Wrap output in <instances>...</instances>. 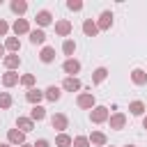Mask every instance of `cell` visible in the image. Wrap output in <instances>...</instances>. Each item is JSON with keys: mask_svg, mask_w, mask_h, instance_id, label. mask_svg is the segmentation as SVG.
Segmentation results:
<instances>
[{"mask_svg": "<svg viewBox=\"0 0 147 147\" xmlns=\"http://www.w3.org/2000/svg\"><path fill=\"white\" fill-rule=\"evenodd\" d=\"M108 117H110V113H108L106 106H94L90 110V122L92 124H103V122H108Z\"/></svg>", "mask_w": 147, "mask_h": 147, "instance_id": "6da1fadb", "label": "cell"}, {"mask_svg": "<svg viewBox=\"0 0 147 147\" xmlns=\"http://www.w3.org/2000/svg\"><path fill=\"white\" fill-rule=\"evenodd\" d=\"M76 106L83 108V110H92V108L96 106V99H94L92 92H80V94L76 96Z\"/></svg>", "mask_w": 147, "mask_h": 147, "instance_id": "7a4b0ae2", "label": "cell"}, {"mask_svg": "<svg viewBox=\"0 0 147 147\" xmlns=\"http://www.w3.org/2000/svg\"><path fill=\"white\" fill-rule=\"evenodd\" d=\"M51 126H53L57 133H64V131L69 129V117H67L64 113H55V115L51 117Z\"/></svg>", "mask_w": 147, "mask_h": 147, "instance_id": "3957f363", "label": "cell"}, {"mask_svg": "<svg viewBox=\"0 0 147 147\" xmlns=\"http://www.w3.org/2000/svg\"><path fill=\"white\" fill-rule=\"evenodd\" d=\"M71 30H74V25H71L69 18H60V21H55V34H57V37H69Z\"/></svg>", "mask_w": 147, "mask_h": 147, "instance_id": "277c9868", "label": "cell"}, {"mask_svg": "<svg viewBox=\"0 0 147 147\" xmlns=\"http://www.w3.org/2000/svg\"><path fill=\"white\" fill-rule=\"evenodd\" d=\"M108 124H110L113 131H122V129L126 126V115H124V113H113V115L108 117Z\"/></svg>", "mask_w": 147, "mask_h": 147, "instance_id": "5b68a950", "label": "cell"}, {"mask_svg": "<svg viewBox=\"0 0 147 147\" xmlns=\"http://www.w3.org/2000/svg\"><path fill=\"white\" fill-rule=\"evenodd\" d=\"M2 64L7 67V71H16L21 67V55L18 53H9V55L2 57Z\"/></svg>", "mask_w": 147, "mask_h": 147, "instance_id": "8992f818", "label": "cell"}, {"mask_svg": "<svg viewBox=\"0 0 147 147\" xmlns=\"http://www.w3.org/2000/svg\"><path fill=\"white\" fill-rule=\"evenodd\" d=\"M41 99H44V90H39V87H30V90L25 92V101L32 103V106H39Z\"/></svg>", "mask_w": 147, "mask_h": 147, "instance_id": "52a82bcc", "label": "cell"}, {"mask_svg": "<svg viewBox=\"0 0 147 147\" xmlns=\"http://www.w3.org/2000/svg\"><path fill=\"white\" fill-rule=\"evenodd\" d=\"M34 21H37V25L44 30L46 25H51V23H53V14H51L48 9H39V11H37V16H34Z\"/></svg>", "mask_w": 147, "mask_h": 147, "instance_id": "ba28073f", "label": "cell"}, {"mask_svg": "<svg viewBox=\"0 0 147 147\" xmlns=\"http://www.w3.org/2000/svg\"><path fill=\"white\" fill-rule=\"evenodd\" d=\"M96 28H99V32L110 30V28H113V11H101V16H99V21H96Z\"/></svg>", "mask_w": 147, "mask_h": 147, "instance_id": "9c48e42d", "label": "cell"}, {"mask_svg": "<svg viewBox=\"0 0 147 147\" xmlns=\"http://www.w3.org/2000/svg\"><path fill=\"white\" fill-rule=\"evenodd\" d=\"M11 30H14L16 37H21V34H30V23H28V18H16L14 25H11Z\"/></svg>", "mask_w": 147, "mask_h": 147, "instance_id": "30bf717a", "label": "cell"}, {"mask_svg": "<svg viewBox=\"0 0 147 147\" xmlns=\"http://www.w3.org/2000/svg\"><path fill=\"white\" fill-rule=\"evenodd\" d=\"M62 71H64V74H69V76H76V74L80 71V62H78L76 57H67V60H64V64H62Z\"/></svg>", "mask_w": 147, "mask_h": 147, "instance_id": "8fae6325", "label": "cell"}, {"mask_svg": "<svg viewBox=\"0 0 147 147\" xmlns=\"http://www.w3.org/2000/svg\"><path fill=\"white\" fill-rule=\"evenodd\" d=\"M80 87H83V83H80L76 76H67V78L62 80V90H64V92H78Z\"/></svg>", "mask_w": 147, "mask_h": 147, "instance_id": "7c38bea8", "label": "cell"}, {"mask_svg": "<svg viewBox=\"0 0 147 147\" xmlns=\"http://www.w3.org/2000/svg\"><path fill=\"white\" fill-rule=\"evenodd\" d=\"M7 142H9V145H18V147H21V145L25 142V133H21L18 129H9V131H7Z\"/></svg>", "mask_w": 147, "mask_h": 147, "instance_id": "4fadbf2b", "label": "cell"}, {"mask_svg": "<svg viewBox=\"0 0 147 147\" xmlns=\"http://www.w3.org/2000/svg\"><path fill=\"white\" fill-rule=\"evenodd\" d=\"M87 140H90V145H94V147H106V145H108V138H106V133H101V131H92V133L87 136Z\"/></svg>", "mask_w": 147, "mask_h": 147, "instance_id": "5bb4252c", "label": "cell"}, {"mask_svg": "<svg viewBox=\"0 0 147 147\" xmlns=\"http://www.w3.org/2000/svg\"><path fill=\"white\" fill-rule=\"evenodd\" d=\"M60 96H62V90L57 87V85H48L46 90H44V99H48V101H60Z\"/></svg>", "mask_w": 147, "mask_h": 147, "instance_id": "9a60e30c", "label": "cell"}, {"mask_svg": "<svg viewBox=\"0 0 147 147\" xmlns=\"http://www.w3.org/2000/svg\"><path fill=\"white\" fill-rule=\"evenodd\" d=\"M131 83L138 85V87L140 85H147V71L145 69H133L131 71Z\"/></svg>", "mask_w": 147, "mask_h": 147, "instance_id": "2e32d148", "label": "cell"}, {"mask_svg": "<svg viewBox=\"0 0 147 147\" xmlns=\"http://www.w3.org/2000/svg\"><path fill=\"white\" fill-rule=\"evenodd\" d=\"M83 32H85V37H96V34H99L96 21H92V18H85V21H83Z\"/></svg>", "mask_w": 147, "mask_h": 147, "instance_id": "e0dca14e", "label": "cell"}, {"mask_svg": "<svg viewBox=\"0 0 147 147\" xmlns=\"http://www.w3.org/2000/svg\"><path fill=\"white\" fill-rule=\"evenodd\" d=\"M39 60H41L44 64L55 62V48H53V46H44V48H41V53H39Z\"/></svg>", "mask_w": 147, "mask_h": 147, "instance_id": "ac0fdd59", "label": "cell"}, {"mask_svg": "<svg viewBox=\"0 0 147 147\" xmlns=\"http://www.w3.org/2000/svg\"><path fill=\"white\" fill-rule=\"evenodd\" d=\"M18 80H21V76L16 71H5L2 74V85L5 87H14V85H18Z\"/></svg>", "mask_w": 147, "mask_h": 147, "instance_id": "d6986e66", "label": "cell"}, {"mask_svg": "<svg viewBox=\"0 0 147 147\" xmlns=\"http://www.w3.org/2000/svg\"><path fill=\"white\" fill-rule=\"evenodd\" d=\"M16 129H18L21 133H30V131L34 129V122H32L30 117H18V119H16Z\"/></svg>", "mask_w": 147, "mask_h": 147, "instance_id": "ffe728a7", "label": "cell"}, {"mask_svg": "<svg viewBox=\"0 0 147 147\" xmlns=\"http://www.w3.org/2000/svg\"><path fill=\"white\" fill-rule=\"evenodd\" d=\"M9 9H11L16 16H23V14L28 11V2H25V0H11V2H9Z\"/></svg>", "mask_w": 147, "mask_h": 147, "instance_id": "44dd1931", "label": "cell"}, {"mask_svg": "<svg viewBox=\"0 0 147 147\" xmlns=\"http://www.w3.org/2000/svg\"><path fill=\"white\" fill-rule=\"evenodd\" d=\"M46 41V32L41 30V28H37V30H30V44H34V46H41Z\"/></svg>", "mask_w": 147, "mask_h": 147, "instance_id": "7402d4cb", "label": "cell"}, {"mask_svg": "<svg viewBox=\"0 0 147 147\" xmlns=\"http://www.w3.org/2000/svg\"><path fill=\"white\" fill-rule=\"evenodd\" d=\"M106 78H108V69H106V67H96V69L92 71V83H94V85H101Z\"/></svg>", "mask_w": 147, "mask_h": 147, "instance_id": "603a6c76", "label": "cell"}, {"mask_svg": "<svg viewBox=\"0 0 147 147\" xmlns=\"http://www.w3.org/2000/svg\"><path fill=\"white\" fill-rule=\"evenodd\" d=\"M5 51L18 53V51H21V39H18V37H7V39H5Z\"/></svg>", "mask_w": 147, "mask_h": 147, "instance_id": "cb8c5ba5", "label": "cell"}, {"mask_svg": "<svg viewBox=\"0 0 147 147\" xmlns=\"http://www.w3.org/2000/svg\"><path fill=\"white\" fill-rule=\"evenodd\" d=\"M145 110H147V108H145V103H142V101H131V103H129V113H131V115H136V117H142V115H145Z\"/></svg>", "mask_w": 147, "mask_h": 147, "instance_id": "d4e9b609", "label": "cell"}, {"mask_svg": "<svg viewBox=\"0 0 147 147\" xmlns=\"http://www.w3.org/2000/svg\"><path fill=\"white\" fill-rule=\"evenodd\" d=\"M30 119H32V122H41V119H46V108H44V106H32V110H30Z\"/></svg>", "mask_w": 147, "mask_h": 147, "instance_id": "484cf974", "label": "cell"}, {"mask_svg": "<svg viewBox=\"0 0 147 147\" xmlns=\"http://www.w3.org/2000/svg\"><path fill=\"white\" fill-rule=\"evenodd\" d=\"M71 142H74V138L69 133H57L55 136V147H71Z\"/></svg>", "mask_w": 147, "mask_h": 147, "instance_id": "4316f807", "label": "cell"}, {"mask_svg": "<svg viewBox=\"0 0 147 147\" xmlns=\"http://www.w3.org/2000/svg\"><path fill=\"white\" fill-rule=\"evenodd\" d=\"M62 53L69 55V57H74V53H76V41H74V39H64V41H62Z\"/></svg>", "mask_w": 147, "mask_h": 147, "instance_id": "83f0119b", "label": "cell"}, {"mask_svg": "<svg viewBox=\"0 0 147 147\" xmlns=\"http://www.w3.org/2000/svg\"><path fill=\"white\" fill-rule=\"evenodd\" d=\"M11 103H14L11 94H9V92H0V110H7V108H11Z\"/></svg>", "mask_w": 147, "mask_h": 147, "instance_id": "f1b7e54d", "label": "cell"}, {"mask_svg": "<svg viewBox=\"0 0 147 147\" xmlns=\"http://www.w3.org/2000/svg\"><path fill=\"white\" fill-rule=\"evenodd\" d=\"M18 83H21L23 87H28V90H30V87H34V83H37V78H34V74H23Z\"/></svg>", "mask_w": 147, "mask_h": 147, "instance_id": "f546056e", "label": "cell"}, {"mask_svg": "<svg viewBox=\"0 0 147 147\" xmlns=\"http://www.w3.org/2000/svg\"><path fill=\"white\" fill-rule=\"evenodd\" d=\"M71 147H90L87 136H76V138H74V142H71Z\"/></svg>", "mask_w": 147, "mask_h": 147, "instance_id": "4dcf8cb0", "label": "cell"}, {"mask_svg": "<svg viewBox=\"0 0 147 147\" xmlns=\"http://www.w3.org/2000/svg\"><path fill=\"white\" fill-rule=\"evenodd\" d=\"M67 9H71V11H80V9H83V2H80V0H69V2H67Z\"/></svg>", "mask_w": 147, "mask_h": 147, "instance_id": "1f68e13d", "label": "cell"}, {"mask_svg": "<svg viewBox=\"0 0 147 147\" xmlns=\"http://www.w3.org/2000/svg\"><path fill=\"white\" fill-rule=\"evenodd\" d=\"M7 32H9V23H7L5 18H0V37H5Z\"/></svg>", "mask_w": 147, "mask_h": 147, "instance_id": "d6a6232c", "label": "cell"}, {"mask_svg": "<svg viewBox=\"0 0 147 147\" xmlns=\"http://www.w3.org/2000/svg\"><path fill=\"white\" fill-rule=\"evenodd\" d=\"M32 147H51V142H48L46 138H39V140H37V142H34Z\"/></svg>", "mask_w": 147, "mask_h": 147, "instance_id": "836d02e7", "label": "cell"}, {"mask_svg": "<svg viewBox=\"0 0 147 147\" xmlns=\"http://www.w3.org/2000/svg\"><path fill=\"white\" fill-rule=\"evenodd\" d=\"M142 129H147V115H142Z\"/></svg>", "mask_w": 147, "mask_h": 147, "instance_id": "e575fe53", "label": "cell"}, {"mask_svg": "<svg viewBox=\"0 0 147 147\" xmlns=\"http://www.w3.org/2000/svg\"><path fill=\"white\" fill-rule=\"evenodd\" d=\"M0 57H5V44H0Z\"/></svg>", "mask_w": 147, "mask_h": 147, "instance_id": "d590c367", "label": "cell"}, {"mask_svg": "<svg viewBox=\"0 0 147 147\" xmlns=\"http://www.w3.org/2000/svg\"><path fill=\"white\" fill-rule=\"evenodd\" d=\"M0 147H11V145L9 142H0Z\"/></svg>", "mask_w": 147, "mask_h": 147, "instance_id": "8d00e7d4", "label": "cell"}, {"mask_svg": "<svg viewBox=\"0 0 147 147\" xmlns=\"http://www.w3.org/2000/svg\"><path fill=\"white\" fill-rule=\"evenodd\" d=\"M21 147H32V145H28V142H23V145H21Z\"/></svg>", "mask_w": 147, "mask_h": 147, "instance_id": "74e56055", "label": "cell"}, {"mask_svg": "<svg viewBox=\"0 0 147 147\" xmlns=\"http://www.w3.org/2000/svg\"><path fill=\"white\" fill-rule=\"evenodd\" d=\"M124 147H136V145H124Z\"/></svg>", "mask_w": 147, "mask_h": 147, "instance_id": "f35d334b", "label": "cell"}]
</instances>
